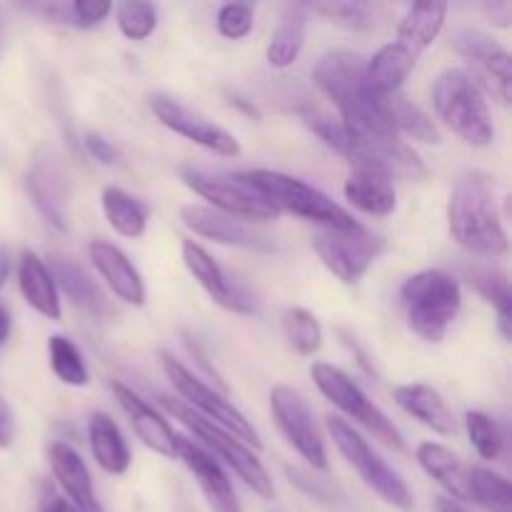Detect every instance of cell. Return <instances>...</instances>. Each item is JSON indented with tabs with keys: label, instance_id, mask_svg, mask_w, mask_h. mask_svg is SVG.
I'll use <instances>...</instances> for the list:
<instances>
[{
	"label": "cell",
	"instance_id": "1",
	"mask_svg": "<svg viewBox=\"0 0 512 512\" xmlns=\"http://www.w3.org/2000/svg\"><path fill=\"white\" fill-rule=\"evenodd\" d=\"M313 80L335 103L340 123L358 138H398L388 113V98H378L365 85V60L350 50L323 55Z\"/></svg>",
	"mask_w": 512,
	"mask_h": 512
},
{
	"label": "cell",
	"instance_id": "2",
	"mask_svg": "<svg viewBox=\"0 0 512 512\" xmlns=\"http://www.w3.org/2000/svg\"><path fill=\"white\" fill-rule=\"evenodd\" d=\"M450 235L460 248L483 258H500L508 253V233L495 203V183L483 170H465L450 193Z\"/></svg>",
	"mask_w": 512,
	"mask_h": 512
},
{
	"label": "cell",
	"instance_id": "3",
	"mask_svg": "<svg viewBox=\"0 0 512 512\" xmlns=\"http://www.w3.org/2000/svg\"><path fill=\"white\" fill-rule=\"evenodd\" d=\"M410 330L425 343H443L463 308V290L448 270L430 268L410 275L400 288Z\"/></svg>",
	"mask_w": 512,
	"mask_h": 512
},
{
	"label": "cell",
	"instance_id": "4",
	"mask_svg": "<svg viewBox=\"0 0 512 512\" xmlns=\"http://www.w3.org/2000/svg\"><path fill=\"white\" fill-rule=\"evenodd\" d=\"M433 108L448 130L473 148H488L495 138L488 100L465 68H448L433 83Z\"/></svg>",
	"mask_w": 512,
	"mask_h": 512
},
{
	"label": "cell",
	"instance_id": "5",
	"mask_svg": "<svg viewBox=\"0 0 512 512\" xmlns=\"http://www.w3.org/2000/svg\"><path fill=\"white\" fill-rule=\"evenodd\" d=\"M243 178L273 205L278 213H290L298 215V218L308 220V223L323 225L325 230H335V233H345V230L358 228V220L338 205L335 200H330L328 195L320 193L318 188H313L305 180L293 178L288 173H280V170H250L243 173Z\"/></svg>",
	"mask_w": 512,
	"mask_h": 512
},
{
	"label": "cell",
	"instance_id": "6",
	"mask_svg": "<svg viewBox=\"0 0 512 512\" xmlns=\"http://www.w3.org/2000/svg\"><path fill=\"white\" fill-rule=\"evenodd\" d=\"M160 408L168 410L175 420L185 425L200 443L208 448V453L213 455L215 460H223L255 495H260L263 500H273L275 498V485L270 473L265 470V465L260 463L258 455L238 440L235 435H230L228 430H223L220 425L210 423L208 418L198 415L195 410H190L183 400L170 398V395H160Z\"/></svg>",
	"mask_w": 512,
	"mask_h": 512
},
{
	"label": "cell",
	"instance_id": "7",
	"mask_svg": "<svg viewBox=\"0 0 512 512\" xmlns=\"http://www.w3.org/2000/svg\"><path fill=\"white\" fill-rule=\"evenodd\" d=\"M323 143L338 155L348 158L353 168L375 170L390 180L428 178L425 160L400 138H358L343 123H338L325 133Z\"/></svg>",
	"mask_w": 512,
	"mask_h": 512
},
{
	"label": "cell",
	"instance_id": "8",
	"mask_svg": "<svg viewBox=\"0 0 512 512\" xmlns=\"http://www.w3.org/2000/svg\"><path fill=\"white\" fill-rule=\"evenodd\" d=\"M325 428H328L330 438H333L340 455L358 470L363 483L368 485L373 493H378L385 503L393 505V508H398L400 512L415 510V498L413 493H410L408 483H405V480L400 478V475L395 473L373 448H370L368 440H365L353 425L345 423L338 415H328Z\"/></svg>",
	"mask_w": 512,
	"mask_h": 512
},
{
	"label": "cell",
	"instance_id": "9",
	"mask_svg": "<svg viewBox=\"0 0 512 512\" xmlns=\"http://www.w3.org/2000/svg\"><path fill=\"white\" fill-rule=\"evenodd\" d=\"M160 368H163L165 378L170 380L178 395L183 398V403L188 405L190 410H195L198 415L208 418L210 423L220 425L223 430H228L230 435H235L238 440H243L245 445H253V448H260V435L258 430L250 425V420L230 403L225 395H220L218 390H213L210 385H205L198 375L190 373L173 353L168 350H158Z\"/></svg>",
	"mask_w": 512,
	"mask_h": 512
},
{
	"label": "cell",
	"instance_id": "10",
	"mask_svg": "<svg viewBox=\"0 0 512 512\" xmlns=\"http://www.w3.org/2000/svg\"><path fill=\"white\" fill-rule=\"evenodd\" d=\"M310 375H313V383L320 393L325 395V400L335 405L343 415H348L350 420H355L358 425H363L375 440H380L388 448L403 453L405 440L403 433L393 425V420L363 393L358 383L350 378L348 373H343L340 368L330 363H315L310 368Z\"/></svg>",
	"mask_w": 512,
	"mask_h": 512
},
{
	"label": "cell",
	"instance_id": "11",
	"mask_svg": "<svg viewBox=\"0 0 512 512\" xmlns=\"http://www.w3.org/2000/svg\"><path fill=\"white\" fill-rule=\"evenodd\" d=\"M180 178L193 193L208 200L213 210L228 215L235 220H255V223H268L278 220V210L243 178L238 175H220V173H203L195 168L180 170Z\"/></svg>",
	"mask_w": 512,
	"mask_h": 512
},
{
	"label": "cell",
	"instance_id": "12",
	"mask_svg": "<svg viewBox=\"0 0 512 512\" xmlns=\"http://www.w3.org/2000/svg\"><path fill=\"white\" fill-rule=\"evenodd\" d=\"M313 250L318 253L320 263L345 285H353L370 270V265L380 258L385 250L383 235L373 230L358 228L335 233V230H323L313 238Z\"/></svg>",
	"mask_w": 512,
	"mask_h": 512
},
{
	"label": "cell",
	"instance_id": "13",
	"mask_svg": "<svg viewBox=\"0 0 512 512\" xmlns=\"http://www.w3.org/2000/svg\"><path fill=\"white\" fill-rule=\"evenodd\" d=\"M270 410L290 448L315 470H328V450L308 400L290 385H275L270 390Z\"/></svg>",
	"mask_w": 512,
	"mask_h": 512
},
{
	"label": "cell",
	"instance_id": "14",
	"mask_svg": "<svg viewBox=\"0 0 512 512\" xmlns=\"http://www.w3.org/2000/svg\"><path fill=\"white\" fill-rule=\"evenodd\" d=\"M150 110H153V115L165 125V128L183 135V138L193 140L200 148L213 150V153L225 155V158H235V155L240 153L238 138H235L230 130L213 123V120H208L205 115H200L198 110H190L188 105L170 98V95H153V98H150Z\"/></svg>",
	"mask_w": 512,
	"mask_h": 512
},
{
	"label": "cell",
	"instance_id": "15",
	"mask_svg": "<svg viewBox=\"0 0 512 512\" xmlns=\"http://www.w3.org/2000/svg\"><path fill=\"white\" fill-rule=\"evenodd\" d=\"M30 200L50 228L68 233L70 225V180L55 155L43 153L30 163L25 178Z\"/></svg>",
	"mask_w": 512,
	"mask_h": 512
},
{
	"label": "cell",
	"instance_id": "16",
	"mask_svg": "<svg viewBox=\"0 0 512 512\" xmlns=\"http://www.w3.org/2000/svg\"><path fill=\"white\" fill-rule=\"evenodd\" d=\"M183 263L188 268V273L198 280L200 288L225 310H233V313L253 315L258 313V305H255L253 295L248 290H243L240 285H235L233 280L225 275V270L220 268L218 260L203 248V245L193 243V240H183Z\"/></svg>",
	"mask_w": 512,
	"mask_h": 512
},
{
	"label": "cell",
	"instance_id": "17",
	"mask_svg": "<svg viewBox=\"0 0 512 512\" xmlns=\"http://www.w3.org/2000/svg\"><path fill=\"white\" fill-rule=\"evenodd\" d=\"M453 48L460 58L473 63L478 68L480 78L488 85L493 95H498L500 103H510V80H512V58L508 50L495 43L490 35L480 30H460L453 38Z\"/></svg>",
	"mask_w": 512,
	"mask_h": 512
},
{
	"label": "cell",
	"instance_id": "18",
	"mask_svg": "<svg viewBox=\"0 0 512 512\" xmlns=\"http://www.w3.org/2000/svg\"><path fill=\"white\" fill-rule=\"evenodd\" d=\"M175 453L183 460L185 468L193 473V478L198 480V488L203 490L205 500H208L210 510L213 512H243L240 508V500L235 495L233 483H230L228 473L223 470V465L203 448V445L193 443L190 438L178 435L175 438Z\"/></svg>",
	"mask_w": 512,
	"mask_h": 512
},
{
	"label": "cell",
	"instance_id": "19",
	"mask_svg": "<svg viewBox=\"0 0 512 512\" xmlns=\"http://www.w3.org/2000/svg\"><path fill=\"white\" fill-rule=\"evenodd\" d=\"M180 220H183L185 228L193 230V235L213 240L218 245H228V248L240 250H258V253L275 250L273 240L250 230L240 220L228 218V215L218 213L213 208H205V205H183L180 208Z\"/></svg>",
	"mask_w": 512,
	"mask_h": 512
},
{
	"label": "cell",
	"instance_id": "20",
	"mask_svg": "<svg viewBox=\"0 0 512 512\" xmlns=\"http://www.w3.org/2000/svg\"><path fill=\"white\" fill-rule=\"evenodd\" d=\"M48 458L55 480H58L60 490H63V498L68 500L75 510L105 512L103 503H100L98 495H95L88 465H85V460L80 458L78 450H75L73 445L63 443V440H55L48 448Z\"/></svg>",
	"mask_w": 512,
	"mask_h": 512
},
{
	"label": "cell",
	"instance_id": "21",
	"mask_svg": "<svg viewBox=\"0 0 512 512\" xmlns=\"http://www.w3.org/2000/svg\"><path fill=\"white\" fill-rule=\"evenodd\" d=\"M110 390H113L115 400H118V405L123 408V413L128 415L135 435H138L153 453L163 455V458H178V453H175V438H178V435L173 433L168 420H165L148 400H143L133 388H128V385L115 380V383H110Z\"/></svg>",
	"mask_w": 512,
	"mask_h": 512
},
{
	"label": "cell",
	"instance_id": "22",
	"mask_svg": "<svg viewBox=\"0 0 512 512\" xmlns=\"http://www.w3.org/2000/svg\"><path fill=\"white\" fill-rule=\"evenodd\" d=\"M88 255L93 260V268L98 270L100 278L108 283V288L118 295L123 303L143 308L145 305V283L140 278L138 268L130 263L128 255L113 243L105 240H93L88 245Z\"/></svg>",
	"mask_w": 512,
	"mask_h": 512
},
{
	"label": "cell",
	"instance_id": "23",
	"mask_svg": "<svg viewBox=\"0 0 512 512\" xmlns=\"http://www.w3.org/2000/svg\"><path fill=\"white\" fill-rule=\"evenodd\" d=\"M18 288L23 293L25 303L48 320L63 318V308H60L58 285H55L53 273L45 265L40 255L33 250H25L23 258L18 263Z\"/></svg>",
	"mask_w": 512,
	"mask_h": 512
},
{
	"label": "cell",
	"instance_id": "24",
	"mask_svg": "<svg viewBox=\"0 0 512 512\" xmlns=\"http://www.w3.org/2000/svg\"><path fill=\"white\" fill-rule=\"evenodd\" d=\"M393 398L400 408L415 420L430 428L438 435H455V418L453 410L448 408L443 395L428 383H408L398 385L393 390Z\"/></svg>",
	"mask_w": 512,
	"mask_h": 512
},
{
	"label": "cell",
	"instance_id": "25",
	"mask_svg": "<svg viewBox=\"0 0 512 512\" xmlns=\"http://www.w3.org/2000/svg\"><path fill=\"white\" fill-rule=\"evenodd\" d=\"M50 273H53L55 285L63 288V293L73 300V305H78L85 313L95 315V318H110L113 315V305H110L108 295L103 293L98 283L88 275V270L80 268L78 263L68 258H53L50 265Z\"/></svg>",
	"mask_w": 512,
	"mask_h": 512
},
{
	"label": "cell",
	"instance_id": "26",
	"mask_svg": "<svg viewBox=\"0 0 512 512\" xmlns=\"http://www.w3.org/2000/svg\"><path fill=\"white\" fill-rule=\"evenodd\" d=\"M415 58L413 53L403 48L398 43H388L373 55V58L365 63V85L373 95L378 98H390V95L400 93V88L405 85L408 75L413 73Z\"/></svg>",
	"mask_w": 512,
	"mask_h": 512
},
{
	"label": "cell",
	"instance_id": "27",
	"mask_svg": "<svg viewBox=\"0 0 512 512\" xmlns=\"http://www.w3.org/2000/svg\"><path fill=\"white\" fill-rule=\"evenodd\" d=\"M343 193L353 208L365 215H373V218H385L398 208V193H395L390 178L375 173V170L355 168L345 180Z\"/></svg>",
	"mask_w": 512,
	"mask_h": 512
},
{
	"label": "cell",
	"instance_id": "28",
	"mask_svg": "<svg viewBox=\"0 0 512 512\" xmlns=\"http://www.w3.org/2000/svg\"><path fill=\"white\" fill-rule=\"evenodd\" d=\"M88 440L93 458L105 473L123 475L128 473L133 455H130L128 440L123 438L120 428L108 413H93L88 420Z\"/></svg>",
	"mask_w": 512,
	"mask_h": 512
},
{
	"label": "cell",
	"instance_id": "29",
	"mask_svg": "<svg viewBox=\"0 0 512 512\" xmlns=\"http://www.w3.org/2000/svg\"><path fill=\"white\" fill-rule=\"evenodd\" d=\"M415 460L440 488L448 490V498L458 503L468 500V470L453 450L440 443H420L415 450Z\"/></svg>",
	"mask_w": 512,
	"mask_h": 512
},
{
	"label": "cell",
	"instance_id": "30",
	"mask_svg": "<svg viewBox=\"0 0 512 512\" xmlns=\"http://www.w3.org/2000/svg\"><path fill=\"white\" fill-rule=\"evenodd\" d=\"M445 18H448V5L445 3H418L405 13L403 23L398 28V40L395 43L403 45L408 53L415 58L425 53L430 45L438 40L443 33Z\"/></svg>",
	"mask_w": 512,
	"mask_h": 512
},
{
	"label": "cell",
	"instance_id": "31",
	"mask_svg": "<svg viewBox=\"0 0 512 512\" xmlns=\"http://www.w3.org/2000/svg\"><path fill=\"white\" fill-rule=\"evenodd\" d=\"M308 13H310V5H303V3H295L285 8L273 38H270L268 50H265L268 63L273 65V68H280V70L290 68V65L300 58V50H303L305 45Z\"/></svg>",
	"mask_w": 512,
	"mask_h": 512
},
{
	"label": "cell",
	"instance_id": "32",
	"mask_svg": "<svg viewBox=\"0 0 512 512\" xmlns=\"http://www.w3.org/2000/svg\"><path fill=\"white\" fill-rule=\"evenodd\" d=\"M100 200H103L105 220H108V225L115 233L130 240L143 238L145 228H148V210H145V205L138 198L125 193L123 188L105 185Z\"/></svg>",
	"mask_w": 512,
	"mask_h": 512
},
{
	"label": "cell",
	"instance_id": "33",
	"mask_svg": "<svg viewBox=\"0 0 512 512\" xmlns=\"http://www.w3.org/2000/svg\"><path fill=\"white\" fill-rule=\"evenodd\" d=\"M388 113L398 138L400 135H408L410 140L423 145H440V140H443L440 138L438 125L433 123V118H430L420 105H415L413 100L403 98L400 93L390 95L388 98Z\"/></svg>",
	"mask_w": 512,
	"mask_h": 512
},
{
	"label": "cell",
	"instance_id": "34",
	"mask_svg": "<svg viewBox=\"0 0 512 512\" xmlns=\"http://www.w3.org/2000/svg\"><path fill=\"white\" fill-rule=\"evenodd\" d=\"M470 278V285H475L480 295L495 305L498 310V328L505 340H510V323H512V295H510V280L503 270L488 268V265H475V268L465 270Z\"/></svg>",
	"mask_w": 512,
	"mask_h": 512
},
{
	"label": "cell",
	"instance_id": "35",
	"mask_svg": "<svg viewBox=\"0 0 512 512\" xmlns=\"http://www.w3.org/2000/svg\"><path fill=\"white\" fill-rule=\"evenodd\" d=\"M468 500L478 503L488 512H512V490L510 483L488 468L468 470Z\"/></svg>",
	"mask_w": 512,
	"mask_h": 512
},
{
	"label": "cell",
	"instance_id": "36",
	"mask_svg": "<svg viewBox=\"0 0 512 512\" xmlns=\"http://www.w3.org/2000/svg\"><path fill=\"white\" fill-rule=\"evenodd\" d=\"M48 355L50 368L60 383L70 385V388H85L90 383L88 365H85L83 353L73 340L65 338V335H53L48 340Z\"/></svg>",
	"mask_w": 512,
	"mask_h": 512
},
{
	"label": "cell",
	"instance_id": "37",
	"mask_svg": "<svg viewBox=\"0 0 512 512\" xmlns=\"http://www.w3.org/2000/svg\"><path fill=\"white\" fill-rule=\"evenodd\" d=\"M283 333L298 355H315L323 348V328L318 318L305 308H288L283 313Z\"/></svg>",
	"mask_w": 512,
	"mask_h": 512
},
{
	"label": "cell",
	"instance_id": "38",
	"mask_svg": "<svg viewBox=\"0 0 512 512\" xmlns=\"http://www.w3.org/2000/svg\"><path fill=\"white\" fill-rule=\"evenodd\" d=\"M465 430H468L470 445L483 460H500L505 453V433L495 418L480 410H468L465 413Z\"/></svg>",
	"mask_w": 512,
	"mask_h": 512
},
{
	"label": "cell",
	"instance_id": "39",
	"mask_svg": "<svg viewBox=\"0 0 512 512\" xmlns=\"http://www.w3.org/2000/svg\"><path fill=\"white\" fill-rule=\"evenodd\" d=\"M120 33L128 40H148L158 28V5L145 0H125L115 5Z\"/></svg>",
	"mask_w": 512,
	"mask_h": 512
},
{
	"label": "cell",
	"instance_id": "40",
	"mask_svg": "<svg viewBox=\"0 0 512 512\" xmlns=\"http://www.w3.org/2000/svg\"><path fill=\"white\" fill-rule=\"evenodd\" d=\"M218 33L228 40H243L253 33L255 15L245 3H225L218 10Z\"/></svg>",
	"mask_w": 512,
	"mask_h": 512
},
{
	"label": "cell",
	"instance_id": "41",
	"mask_svg": "<svg viewBox=\"0 0 512 512\" xmlns=\"http://www.w3.org/2000/svg\"><path fill=\"white\" fill-rule=\"evenodd\" d=\"M310 10L325 15V18L335 20L348 28H365L370 23L368 18V5L365 3H350V0H330V3L310 5Z\"/></svg>",
	"mask_w": 512,
	"mask_h": 512
},
{
	"label": "cell",
	"instance_id": "42",
	"mask_svg": "<svg viewBox=\"0 0 512 512\" xmlns=\"http://www.w3.org/2000/svg\"><path fill=\"white\" fill-rule=\"evenodd\" d=\"M110 13H113V5L105 3V0H75V3H70V23L83 30L100 25Z\"/></svg>",
	"mask_w": 512,
	"mask_h": 512
},
{
	"label": "cell",
	"instance_id": "43",
	"mask_svg": "<svg viewBox=\"0 0 512 512\" xmlns=\"http://www.w3.org/2000/svg\"><path fill=\"white\" fill-rule=\"evenodd\" d=\"M83 145H85V150H88V155L95 160V163H100V165L118 163V158H120L118 148H115V145L110 143L108 138H103V135H100V133H88V135H85Z\"/></svg>",
	"mask_w": 512,
	"mask_h": 512
},
{
	"label": "cell",
	"instance_id": "44",
	"mask_svg": "<svg viewBox=\"0 0 512 512\" xmlns=\"http://www.w3.org/2000/svg\"><path fill=\"white\" fill-rule=\"evenodd\" d=\"M485 18L490 20L493 25L498 28H508L510 20H512V3L510 0H493V3H483L480 5Z\"/></svg>",
	"mask_w": 512,
	"mask_h": 512
},
{
	"label": "cell",
	"instance_id": "45",
	"mask_svg": "<svg viewBox=\"0 0 512 512\" xmlns=\"http://www.w3.org/2000/svg\"><path fill=\"white\" fill-rule=\"evenodd\" d=\"M38 512H78L58 490H53L50 485H43V493H40Z\"/></svg>",
	"mask_w": 512,
	"mask_h": 512
},
{
	"label": "cell",
	"instance_id": "46",
	"mask_svg": "<svg viewBox=\"0 0 512 512\" xmlns=\"http://www.w3.org/2000/svg\"><path fill=\"white\" fill-rule=\"evenodd\" d=\"M13 438H15L13 410H10V405L5 403V398L0 395V448H10Z\"/></svg>",
	"mask_w": 512,
	"mask_h": 512
},
{
	"label": "cell",
	"instance_id": "47",
	"mask_svg": "<svg viewBox=\"0 0 512 512\" xmlns=\"http://www.w3.org/2000/svg\"><path fill=\"white\" fill-rule=\"evenodd\" d=\"M10 273H13V253H10L8 245H0V290L8 283Z\"/></svg>",
	"mask_w": 512,
	"mask_h": 512
},
{
	"label": "cell",
	"instance_id": "48",
	"mask_svg": "<svg viewBox=\"0 0 512 512\" xmlns=\"http://www.w3.org/2000/svg\"><path fill=\"white\" fill-rule=\"evenodd\" d=\"M435 512H470V510L453 498H438L435 500Z\"/></svg>",
	"mask_w": 512,
	"mask_h": 512
},
{
	"label": "cell",
	"instance_id": "49",
	"mask_svg": "<svg viewBox=\"0 0 512 512\" xmlns=\"http://www.w3.org/2000/svg\"><path fill=\"white\" fill-rule=\"evenodd\" d=\"M10 330H13V318H10L8 310L0 305V345H5V340L10 338Z\"/></svg>",
	"mask_w": 512,
	"mask_h": 512
}]
</instances>
